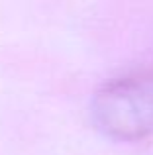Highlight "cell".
<instances>
[{
  "label": "cell",
  "mask_w": 153,
  "mask_h": 155,
  "mask_svg": "<svg viewBox=\"0 0 153 155\" xmlns=\"http://www.w3.org/2000/svg\"><path fill=\"white\" fill-rule=\"evenodd\" d=\"M92 118L118 140L153 136V71H128L106 81L92 98Z\"/></svg>",
  "instance_id": "cell-1"
}]
</instances>
